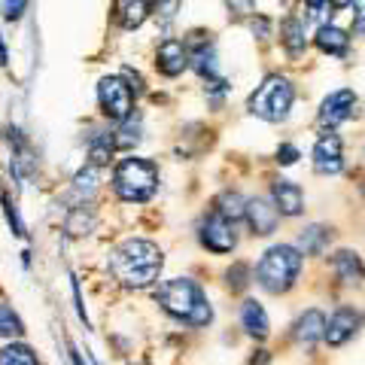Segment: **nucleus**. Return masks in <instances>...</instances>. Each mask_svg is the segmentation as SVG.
Returning a JSON list of instances; mask_svg holds the SVG:
<instances>
[{"instance_id": "1", "label": "nucleus", "mask_w": 365, "mask_h": 365, "mask_svg": "<svg viewBox=\"0 0 365 365\" xmlns=\"http://www.w3.org/2000/svg\"><path fill=\"white\" fill-rule=\"evenodd\" d=\"M165 253L153 241L128 237L110 253V274L125 289H150L162 277Z\"/></svg>"}, {"instance_id": "2", "label": "nucleus", "mask_w": 365, "mask_h": 365, "mask_svg": "<svg viewBox=\"0 0 365 365\" xmlns=\"http://www.w3.org/2000/svg\"><path fill=\"white\" fill-rule=\"evenodd\" d=\"M155 302L168 317H174L192 329H204L213 323V307L204 289L192 277H170L165 283H158Z\"/></svg>"}, {"instance_id": "3", "label": "nucleus", "mask_w": 365, "mask_h": 365, "mask_svg": "<svg viewBox=\"0 0 365 365\" xmlns=\"http://www.w3.org/2000/svg\"><path fill=\"white\" fill-rule=\"evenodd\" d=\"M304 265V256L292 244H274L265 250V256L256 265L259 287L271 295H283L299 283V274Z\"/></svg>"}, {"instance_id": "4", "label": "nucleus", "mask_w": 365, "mask_h": 365, "mask_svg": "<svg viewBox=\"0 0 365 365\" xmlns=\"http://www.w3.org/2000/svg\"><path fill=\"white\" fill-rule=\"evenodd\" d=\"M158 189V168L150 158L128 155L113 170V192L125 204H146Z\"/></svg>"}, {"instance_id": "5", "label": "nucleus", "mask_w": 365, "mask_h": 365, "mask_svg": "<svg viewBox=\"0 0 365 365\" xmlns=\"http://www.w3.org/2000/svg\"><path fill=\"white\" fill-rule=\"evenodd\" d=\"M292 101H295L292 83L280 73H271V76L262 79V86L250 95L247 110L253 113V116L265 119V122H287L289 110H292Z\"/></svg>"}, {"instance_id": "6", "label": "nucleus", "mask_w": 365, "mask_h": 365, "mask_svg": "<svg viewBox=\"0 0 365 365\" xmlns=\"http://www.w3.org/2000/svg\"><path fill=\"white\" fill-rule=\"evenodd\" d=\"M98 107L101 116L119 125L134 113V91L122 76H104L98 83Z\"/></svg>"}, {"instance_id": "7", "label": "nucleus", "mask_w": 365, "mask_h": 365, "mask_svg": "<svg viewBox=\"0 0 365 365\" xmlns=\"http://www.w3.org/2000/svg\"><path fill=\"white\" fill-rule=\"evenodd\" d=\"M198 241L204 250H210L216 256H225L232 253L235 244H237V232H235V222L222 220L220 213H210L204 216L201 225H198Z\"/></svg>"}, {"instance_id": "8", "label": "nucleus", "mask_w": 365, "mask_h": 365, "mask_svg": "<svg viewBox=\"0 0 365 365\" xmlns=\"http://www.w3.org/2000/svg\"><path fill=\"white\" fill-rule=\"evenodd\" d=\"M314 170L323 177H335L344 170V143L332 128L319 134L314 143Z\"/></svg>"}, {"instance_id": "9", "label": "nucleus", "mask_w": 365, "mask_h": 365, "mask_svg": "<svg viewBox=\"0 0 365 365\" xmlns=\"http://www.w3.org/2000/svg\"><path fill=\"white\" fill-rule=\"evenodd\" d=\"M359 326H362V314L356 311V307L344 304V307H338V311L329 317L323 341L329 347H341V344H347V341L359 332Z\"/></svg>"}, {"instance_id": "10", "label": "nucleus", "mask_w": 365, "mask_h": 365, "mask_svg": "<svg viewBox=\"0 0 365 365\" xmlns=\"http://www.w3.org/2000/svg\"><path fill=\"white\" fill-rule=\"evenodd\" d=\"M353 107H356V95H353V88H338L332 91L323 104H319V122L326 125V128H338L341 122H347L353 116Z\"/></svg>"}, {"instance_id": "11", "label": "nucleus", "mask_w": 365, "mask_h": 365, "mask_svg": "<svg viewBox=\"0 0 365 365\" xmlns=\"http://www.w3.org/2000/svg\"><path fill=\"white\" fill-rule=\"evenodd\" d=\"M271 204L277 207L280 216H302L304 213V192L299 182H292V180H274L271 182Z\"/></svg>"}, {"instance_id": "12", "label": "nucleus", "mask_w": 365, "mask_h": 365, "mask_svg": "<svg viewBox=\"0 0 365 365\" xmlns=\"http://www.w3.org/2000/svg\"><path fill=\"white\" fill-rule=\"evenodd\" d=\"M155 67H158V73L168 76V79L180 76L189 67V46L182 40H174V37L165 40L155 49Z\"/></svg>"}, {"instance_id": "13", "label": "nucleus", "mask_w": 365, "mask_h": 365, "mask_svg": "<svg viewBox=\"0 0 365 365\" xmlns=\"http://www.w3.org/2000/svg\"><path fill=\"white\" fill-rule=\"evenodd\" d=\"M244 220L250 222V228H253V235L265 237V235L277 232L280 213H277V207H274L271 201H265V198H250V201H247V210H244Z\"/></svg>"}, {"instance_id": "14", "label": "nucleus", "mask_w": 365, "mask_h": 365, "mask_svg": "<svg viewBox=\"0 0 365 365\" xmlns=\"http://www.w3.org/2000/svg\"><path fill=\"white\" fill-rule=\"evenodd\" d=\"M323 332H326V317H323V311H317V307L304 311L292 326V338L307 350H311L317 341H323Z\"/></svg>"}, {"instance_id": "15", "label": "nucleus", "mask_w": 365, "mask_h": 365, "mask_svg": "<svg viewBox=\"0 0 365 365\" xmlns=\"http://www.w3.org/2000/svg\"><path fill=\"white\" fill-rule=\"evenodd\" d=\"M150 19V0H116L113 6V21L122 31H137Z\"/></svg>"}, {"instance_id": "16", "label": "nucleus", "mask_w": 365, "mask_h": 365, "mask_svg": "<svg viewBox=\"0 0 365 365\" xmlns=\"http://www.w3.org/2000/svg\"><path fill=\"white\" fill-rule=\"evenodd\" d=\"M241 326H244V332L250 338H256V341H265L271 335L268 314H265V307H262L256 299H247L241 304Z\"/></svg>"}, {"instance_id": "17", "label": "nucleus", "mask_w": 365, "mask_h": 365, "mask_svg": "<svg viewBox=\"0 0 365 365\" xmlns=\"http://www.w3.org/2000/svg\"><path fill=\"white\" fill-rule=\"evenodd\" d=\"M314 43H317L319 52L335 55V58H344V55H347V46H350V37H347V31H341L338 25H319Z\"/></svg>"}, {"instance_id": "18", "label": "nucleus", "mask_w": 365, "mask_h": 365, "mask_svg": "<svg viewBox=\"0 0 365 365\" xmlns=\"http://www.w3.org/2000/svg\"><path fill=\"white\" fill-rule=\"evenodd\" d=\"M98 228V213L91 204H76V207H71V213H67L64 220V232L71 237H86Z\"/></svg>"}, {"instance_id": "19", "label": "nucleus", "mask_w": 365, "mask_h": 365, "mask_svg": "<svg viewBox=\"0 0 365 365\" xmlns=\"http://www.w3.org/2000/svg\"><path fill=\"white\" fill-rule=\"evenodd\" d=\"M332 268H335V274H338V280L341 283H359L362 280V259H359V253L356 250H338V253L332 256Z\"/></svg>"}, {"instance_id": "20", "label": "nucleus", "mask_w": 365, "mask_h": 365, "mask_svg": "<svg viewBox=\"0 0 365 365\" xmlns=\"http://www.w3.org/2000/svg\"><path fill=\"white\" fill-rule=\"evenodd\" d=\"M280 43L283 49H287L292 58H299V55L307 49V34H304V19L299 16H289L287 21H283L280 28Z\"/></svg>"}, {"instance_id": "21", "label": "nucleus", "mask_w": 365, "mask_h": 365, "mask_svg": "<svg viewBox=\"0 0 365 365\" xmlns=\"http://www.w3.org/2000/svg\"><path fill=\"white\" fill-rule=\"evenodd\" d=\"M113 155H116V140H113V131H95L88 137V165L91 168L110 165Z\"/></svg>"}, {"instance_id": "22", "label": "nucleus", "mask_w": 365, "mask_h": 365, "mask_svg": "<svg viewBox=\"0 0 365 365\" xmlns=\"http://www.w3.org/2000/svg\"><path fill=\"white\" fill-rule=\"evenodd\" d=\"M329 241H332V228L326 225H307L304 232L299 235V253L302 256H319L323 250L329 247Z\"/></svg>"}, {"instance_id": "23", "label": "nucleus", "mask_w": 365, "mask_h": 365, "mask_svg": "<svg viewBox=\"0 0 365 365\" xmlns=\"http://www.w3.org/2000/svg\"><path fill=\"white\" fill-rule=\"evenodd\" d=\"M244 210H247V198L241 195V192H235V189H225L222 195L216 198V210L213 213H220L222 220H228V222H241Z\"/></svg>"}, {"instance_id": "24", "label": "nucleus", "mask_w": 365, "mask_h": 365, "mask_svg": "<svg viewBox=\"0 0 365 365\" xmlns=\"http://www.w3.org/2000/svg\"><path fill=\"white\" fill-rule=\"evenodd\" d=\"M95 189H98V168L86 165L83 170H76L73 186H71V195L76 198V204H88L91 195H95Z\"/></svg>"}, {"instance_id": "25", "label": "nucleus", "mask_w": 365, "mask_h": 365, "mask_svg": "<svg viewBox=\"0 0 365 365\" xmlns=\"http://www.w3.org/2000/svg\"><path fill=\"white\" fill-rule=\"evenodd\" d=\"M0 338H6V341L25 338V323L13 311V304H6V302H0Z\"/></svg>"}, {"instance_id": "26", "label": "nucleus", "mask_w": 365, "mask_h": 365, "mask_svg": "<svg viewBox=\"0 0 365 365\" xmlns=\"http://www.w3.org/2000/svg\"><path fill=\"white\" fill-rule=\"evenodd\" d=\"M0 365H40L37 353L21 341H9V344L0 350Z\"/></svg>"}, {"instance_id": "27", "label": "nucleus", "mask_w": 365, "mask_h": 365, "mask_svg": "<svg viewBox=\"0 0 365 365\" xmlns=\"http://www.w3.org/2000/svg\"><path fill=\"white\" fill-rule=\"evenodd\" d=\"M0 204H4V213H6V222H9V228H13V235L25 237V235H28V232H25V222H21L16 204H13V198H9L6 192H0Z\"/></svg>"}, {"instance_id": "28", "label": "nucleus", "mask_w": 365, "mask_h": 365, "mask_svg": "<svg viewBox=\"0 0 365 365\" xmlns=\"http://www.w3.org/2000/svg\"><path fill=\"white\" fill-rule=\"evenodd\" d=\"M225 6H228V16L235 21L256 16V0H225Z\"/></svg>"}, {"instance_id": "29", "label": "nucleus", "mask_w": 365, "mask_h": 365, "mask_svg": "<svg viewBox=\"0 0 365 365\" xmlns=\"http://www.w3.org/2000/svg\"><path fill=\"white\" fill-rule=\"evenodd\" d=\"M228 287H232L235 292H241V289H247L250 287V268L244 265V262H237L235 268H228Z\"/></svg>"}, {"instance_id": "30", "label": "nucleus", "mask_w": 365, "mask_h": 365, "mask_svg": "<svg viewBox=\"0 0 365 365\" xmlns=\"http://www.w3.org/2000/svg\"><path fill=\"white\" fill-rule=\"evenodd\" d=\"M180 4L182 0H150V13H155L158 19H165V21H170L177 16V9H180Z\"/></svg>"}, {"instance_id": "31", "label": "nucleus", "mask_w": 365, "mask_h": 365, "mask_svg": "<svg viewBox=\"0 0 365 365\" xmlns=\"http://www.w3.org/2000/svg\"><path fill=\"white\" fill-rule=\"evenodd\" d=\"M28 13V0H6L4 4V19L6 21H19Z\"/></svg>"}, {"instance_id": "32", "label": "nucleus", "mask_w": 365, "mask_h": 365, "mask_svg": "<svg viewBox=\"0 0 365 365\" xmlns=\"http://www.w3.org/2000/svg\"><path fill=\"white\" fill-rule=\"evenodd\" d=\"M250 28H253V34H259V40H268L271 37V19H265V16H253Z\"/></svg>"}, {"instance_id": "33", "label": "nucleus", "mask_w": 365, "mask_h": 365, "mask_svg": "<svg viewBox=\"0 0 365 365\" xmlns=\"http://www.w3.org/2000/svg\"><path fill=\"white\" fill-rule=\"evenodd\" d=\"M295 158H299V150H295L292 143H283L277 150V162L280 165H295Z\"/></svg>"}, {"instance_id": "34", "label": "nucleus", "mask_w": 365, "mask_h": 365, "mask_svg": "<svg viewBox=\"0 0 365 365\" xmlns=\"http://www.w3.org/2000/svg\"><path fill=\"white\" fill-rule=\"evenodd\" d=\"M350 4H353V0H329V6H332V9H344Z\"/></svg>"}, {"instance_id": "35", "label": "nucleus", "mask_w": 365, "mask_h": 365, "mask_svg": "<svg viewBox=\"0 0 365 365\" xmlns=\"http://www.w3.org/2000/svg\"><path fill=\"white\" fill-rule=\"evenodd\" d=\"M0 67H6V46H4V40H0Z\"/></svg>"}, {"instance_id": "36", "label": "nucleus", "mask_w": 365, "mask_h": 365, "mask_svg": "<svg viewBox=\"0 0 365 365\" xmlns=\"http://www.w3.org/2000/svg\"><path fill=\"white\" fill-rule=\"evenodd\" d=\"M329 4V0H307V6H311V9H317V6H326Z\"/></svg>"}, {"instance_id": "37", "label": "nucleus", "mask_w": 365, "mask_h": 365, "mask_svg": "<svg viewBox=\"0 0 365 365\" xmlns=\"http://www.w3.org/2000/svg\"><path fill=\"white\" fill-rule=\"evenodd\" d=\"M128 365H150V362H128Z\"/></svg>"}, {"instance_id": "38", "label": "nucleus", "mask_w": 365, "mask_h": 365, "mask_svg": "<svg viewBox=\"0 0 365 365\" xmlns=\"http://www.w3.org/2000/svg\"><path fill=\"white\" fill-rule=\"evenodd\" d=\"M91 365H101V362H98V359H91Z\"/></svg>"}]
</instances>
